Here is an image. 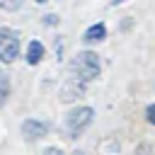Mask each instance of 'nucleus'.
Masks as SVG:
<instances>
[{"label":"nucleus","mask_w":155,"mask_h":155,"mask_svg":"<svg viewBox=\"0 0 155 155\" xmlns=\"http://www.w3.org/2000/svg\"><path fill=\"white\" fill-rule=\"evenodd\" d=\"M48 133V124H44V121H36V119H27L24 124H22V136L27 138V140H36V138H44Z\"/></svg>","instance_id":"4"},{"label":"nucleus","mask_w":155,"mask_h":155,"mask_svg":"<svg viewBox=\"0 0 155 155\" xmlns=\"http://www.w3.org/2000/svg\"><path fill=\"white\" fill-rule=\"evenodd\" d=\"M73 155H85V153H80V150H75V153H73Z\"/></svg>","instance_id":"11"},{"label":"nucleus","mask_w":155,"mask_h":155,"mask_svg":"<svg viewBox=\"0 0 155 155\" xmlns=\"http://www.w3.org/2000/svg\"><path fill=\"white\" fill-rule=\"evenodd\" d=\"M36 2H46V0H36Z\"/></svg>","instance_id":"12"},{"label":"nucleus","mask_w":155,"mask_h":155,"mask_svg":"<svg viewBox=\"0 0 155 155\" xmlns=\"http://www.w3.org/2000/svg\"><path fill=\"white\" fill-rule=\"evenodd\" d=\"M92 116H94V111H92L90 107H80V109L70 111L68 119H65V128H68L70 138H75L85 126H90V124H92Z\"/></svg>","instance_id":"3"},{"label":"nucleus","mask_w":155,"mask_h":155,"mask_svg":"<svg viewBox=\"0 0 155 155\" xmlns=\"http://www.w3.org/2000/svg\"><path fill=\"white\" fill-rule=\"evenodd\" d=\"M70 68H73V73L78 75L80 82H90V80H94L99 75V58L92 51H82V53L75 56Z\"/></svg>","instance_id":"1"},{"label":"nucleus","mask_w":155,"mask_h":155,"mask_svg":"<svg viewBox=\"0 0 155 155\" xmlns=\"http://www.w3.org/2000/svg\"><path fill=\"white\" fill-rule=\"evenodd\" d=\"M41 155H63V153H61V148H46Z\"/></svg>","instance_id":"9"},{"label":"nucleus","mask_w":155,"mask_h":155,"mask_svg":"<svg viewBox=\"0 0 155 155\" xmlns=\"http://www.w3.org/2000/svg\"><path fill=\"white\" fill-rule=\"evenodd\" d=\"M145 116H148V121L155 126V104H150V107L145 109Z\"/></svg>","instance_id":"8"},{"label":"nucleus","mask_w":155,"mask_h":155,"mask_svg":"<svg viewBox=\"0 0 155 155\" xmlns=\"http://www.w3.org/2000/svg\"><path fill=\"white\" fill-rule=\"evenodd\" d=\"M41 58H44V46H41L39 41H31L29 48H27V61H29L31 65H36Z\"/></svg>","instance_id":"6"},{"label":"nucleus","mask_w":155,"mask_h":155,"mask_svg":"<svg viewBox=\"0 0 155 155\" xmlns=\"http://www.w3.org/2000/svg\"><path fill=\"white\" fill-rule=\"evenodd\" d=\"M107 36V27L102 24V22H97V24H92L87 31H85V36H82V41H87V44H92V41H102Z\"/></svg>","instance_id":"5"},{"label":"nucleus","mask_w":155,"mask_h":155,"mask_svg":"<svg viewBox=\"0 0 155 155\" xmlns=\"http://www.w3.org/2000/svg\"><path fill=\"white\" fill-rule=\"evenodd\" d=\"M7 94H10V80H7V75H2V73H0V107L5 104Z\"/></svg>","instance_id":"7"},{"label":"nucleus","mask_w":155,"mask_h":155,"mask_svg":"<svg viewBox=\"0 0 155 155\" xmlns=\"http://www.w3.org/2000/svg\"><path fill=\"white\" fill-rule=\"evenodd\" d=\"M19 56V34L12 29H0V61L12 63Z\"/></svg>","instance_id":"2"},{"label":"nucleus","mask_w":155,"mask_h":155,"mask_svg":"<svg viewBox=\"0 0 155 155\" xmlns=\"http://www.w3.org/2000/svg\"><path fill=\"white\" fill-rule=\"evenodd\" d=\"M44 19H46V24H56V22H58V17H56V15H46Z\"/></svg>","instance_id":"10"}]
</instances>
